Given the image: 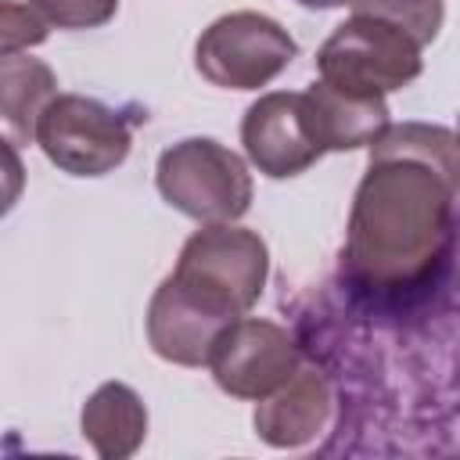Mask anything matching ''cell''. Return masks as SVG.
<instances>
[{"mask_svg":"<svg viewBox=\"0 0 460 460\" xmlns=\"http://www.w3.org/2000/svg\"><path fill=\"white\" fill-rule=\"evenodd\" d=\"M58 93L50 65L29 54H0V137L18 144L36 140L40 111Z\"/></svg>","mask_w":460,"mask_h":460,"instance_id":"obj_12","label":"cell"},{"mask_svg":"<svg viewBox=\"0 0 460 460\" xmlns=\"http://www.w3.org/2000/svg\"><path fill=\"white\" fill-rule=\"evenodd\" d=\"M352 14H370L402 29L417 47H428L442 29V0H349Z\"/></svg>","mask_w":460,"mask_h":460,"instance_id":"obj_14","label":"cell"},{"mask_svg":"<svg viewBox=\"0 0 460 460\" xmlns=\"http://www.w3.org/2000/svg\"><path fill=\"white\" fill-rule=\"evenodd\" d=\"M47 18L36 0H0V54H18L47 40Z\"/></svg>","mask_w":460,"mask_h":460,"instance_id":"obj_15","label":"cell"},{"mask_svg":"<svg viewBox=\"0 0 460 460\" xmlns=\"http://www.w3.org/2000/svg\"><path fill=\"white\" fill-rule=\"evenodd\" d=\"M266 270L270 255L255 230L208 223L183 244L180 262L165 280L208 316L234 323L259 302Z\"/></svg>","mask_w":460,"mask_h":460,"instance_id":"obj_2","label":"cell"},{"mask_svg":"<svg viewBox=\"0 0 460 460\" xmlns=\"http://www.w3.org/2000/svg\"><path fill=\"white\" fill-rule=\"evenodd\" d=\"M420 50L424 47H417L392 22L352 14L323 40L316 65L320 79L338 90L385 97L420 75Z\"/></svg>","mask_w":460,"mask_h":460,"instance_id":"obj_4","label":"cell"},{"mask_svg":"<svg viewBox=\"0 0 460 460\" xmlns=\"http://www.w3.org/2000/svg\"><path fill=\"white\" fill-rule=\"evenodd\" d=\"M36 7L47 18V25H58V29H97L115 14L119 0H36Z\"/></svg>","mask_w":460,"mask_h":460,"instance_id":"obj_16","label":"cell"},{"mask_svg":"<svg viewBox=\"0 0 460 460\" xmlns=\"http://www.w3.org/2000/svg\"><path fill=\"white\" fill-rule=\"evenodd\" d=\"M298 363L291 334L259 316H237L205 359L216 385L237 399H266L298 370Z\"/></svg>","mask_w":460,"mask_h":460,"instance_id":"obj_7","label":"cell"},{"mask_svg":"<svg viewBox=\"0 0 460 460\" xmlns=\"http://www.w3.org/2000/svg\"><path fill=\"white\" fill-rule=\"evenodd\" d=\"M230 323L208 316L190 298H183L169 280L158 284L151 305H147V341L151 349L180 367H201L216 345V338Z\"/></svg>","mask_w":460,"mask_h":460,"instance_id":"obj_11","label":"cell"},{"mask_svg":"<svg viewBox=\"0 0 460 460\" xmlns=\"http://www.w3.org/2000/svg\"><path fill=\"white\" fill-rule=\"evenodd\" d=\"M22 190H25V165L18 158V147L0 137V219L14 208Z\"/></svg>","mask_w":460,"mask_h":460,"instance_id":"obj_17","label":"cell"},{"mask_svg":"<svg viewBox=\"0 0 460 460\" xmlns=\"http://www.w3.org/2000/svg\"><path fill=\"white\" fill-rule=\"evenodd\" d=\"M302 7H338V4H349V0H298Z\"/></svg>","mask_w":460,"mask_h":460,"instance_id":"obj_18","label":"cell"},{"mask_svg":"<svg viewBox=\"0 0 460 460\" xmlns=\"http://www.w3.org/2000/svg\"><path fill=\"white\" fill-rule=\"evenodd\" d=\"M147 435V410L129 385L108 381L83 406V438L104 460H122L140 449Z\"/></svg>","mask_w":460,"mask_h":460,"instance_id":"obj_13","label":"cell"},{"mask_svg":"<svg viewBox=\"0 0 460 460\" xmlns=\"http://www.w3.org/2000/svg\"><path fill=\"white\" fill-rule=\"evenodd\" d=\"M331 413V388L316 367H302L255 406V431L270 446H302L323 431Z\"/></svg>","mask_w":460,"mask_h":460,"instance_id":"obj_10","label":"cell"},{"mask_svg":"<svg viewBox=\"0 0 460 460\" xmlns=\"http://www.w3.org/2000/svg\"><path fill=\"white\" fill-rule=\"evenodd\" d=\"M302 108L320 151H352V147L374 144L388 126L385 97L349 93L323 79H316L302 93Z\"/></svg>","mask_w":460,"mask_h":460,"instance_id":"obj_9","label":"cell"},{"mask_svg":"<svg viewBox=\"0 0 460 460\" xmlns=\"http://www.w3.org/2000/svg\"><path fill=\"white\" fill-rule=\"evenodd\" d=\"M36 144L72 176H104L129 155L133 119L83 93H54L40 111Z\"/></svg>","mask_w":460,"mask_h":460,"instance_id":"obj_5","label":"cell"},{"mask_svg":"<svg viewBox=\"0 0 460 460\" xmlns=\"http://www.w3.org/2000/svg\"><path fill=\"white\" fill-rule=\"evenodd\" d=\"M155 180L172 208L201 223H234L252 205L248 165L208 137H190L162 151Z\"/></svg>","mask_w":460,"mask_h":460,"instance_id":"obj_3","label":"cell"},{"mask_svg":"<svg viewBox=\"0 0 460 460\" xmlns=\"http://www.w3.org/2000/svg\"><path fill=\"white\" fill-rule=\"evenodd\" d=\"M241 144H244L252 165L273 180L298 176L323 155L309 133L302 93L259 97L241 122Z\"/></svg>","mask_w":460,"mask_h":460,"instance_id":"obj_8","label":"cell"},{"mask_svg":"<svg viewBox=\"0 0 460 460\" xmlns=\"http://www.w3.org/2000/svg\"><path fill=\"white\" fill-rule=\"evenodd\" d=\"M456 147L449 129L385 126L356 190L345 277L374 298L420 295L438 280L453 244Z\"/></svg>","mask_w":460,"mask_h":460,"instance_id":"obj_1","label":"cell"},{"mask_svg":"<svg viewBox=\"0 0 460 460\" xmlns=\"http://www.w3.org/2000/svg\"><path fill=\"white\" fill-rule=\"evenodd\" d=\"M295 54L298 47L280 22L259 11H234L201 32L194 61L212 86L259 90L277 79L295 61Z\"/></svg>","mask_w":460,"mask_h":460,"instance_id":"obj_6","label":"cell"}]
</instances>
